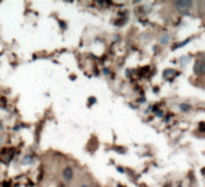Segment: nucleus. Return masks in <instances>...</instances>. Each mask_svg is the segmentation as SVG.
Instances as JSON below:
<instances>
[{
  "label": "nucleus",
  "mask_w": 205,
  "mask_h": 187,
  "mask_svg": "<svg viewBox=\"0 0 205 187\" xmlns=\"http://www.w3.org/2000/svg\"><path fill=\"white\" fill-rule=\"evenodd\" d=\"M169 40H170V37H169L168 35H164L163 37L161 39V43H162V44H165V43L169 42Z\"/></svg>",
  "instance_id": "nucleus-5"
},
{
  "label": "nucleus",
  "mask_w": 205,
  "mask_h": 187,
  "mask_svg": "<svg viewBox=\"0 0 205 187\" xmlns=\"http://www.w3.org/2000/svg\"><path fill=\"white\" fill-rule=\"evenodd\" d=\"M199 129H200V131H203V129H204V122H202V124H200Z\"/></svg>",
  "instance_id": "nucleus-6"
},
{
  "label": "nucleus",
  "mask_w": 205,
  "mask_h": 187,
  "mask_svg": "<svg viewBox=\"0 0 205 187\" xmlns=\"http://www.w3.org/2000/svg\"><path fill=\"white\" fill-rule=\"evenodd\" d=\"M82 187H88V186H86V185H83V186H82Z\"/></svg>",
  "instance_id": "nucleus-8"
},
{
  "label": "nucleus",
  "mask_w": 205,
  "mask_h": 187,
  "mask_svg": "<svg viewBox=\"0 0 205 187\" xmlns=\"http://www.w3.org/2000/svg\"><path fill=\"white\" fill-rule=\"evenodd\" d=\"M194 73L198 76H203L204 74V61L203 60H197L194 64Z\"/></svg>",
  "instance_id": "nucleus-2"
},
{
  "label": "nucleus",
  "mask_w": 205,
  "mask_h": 187,
  "mask_svg": "<svg viewBox=\"0 0 205 187\" xmlns=\"http://www.w3.org/2000/svg\"><path fill=\"white\" fill-rule=\"evenodd\" d=\"M174 6L180 13H188L192 7V1L190 0H180V1H175Z\"/></svg>",
  "instance_id": "nucleus-1"
},
{
  "label": "nucleus",
  "mask_w": 205,
  "mask_h": 187,
  "mask_svg": "<svg viewBox=\"0 0 205 187\" xmlns=\"http://www.w3.org/2000/svg\"><path fill=\"white\" fill-rule=\"evenodd\" d=\"M1 140H2V139H1V137H0V144H1Z\"/></svg>",
  "instance_id": "nucleus-7"
},
{
  "label": "nucleus",
  "mask_w": 205,
  "mask_h": 187,
  "mask_svg": "<svg viewBox=\"0 0 205 187\" xmlns=\"http://www.w3.org/2000/svg\"><path fill=\"white\" fill-rule=\"evenodd\" d=\"M191 107H190V104H185V103H182V104H180V109L182 110V112H186V110H188Z\"/></svg>",
  "instance_id": "nucleus-4"
},
{
  "label": "nucleus",
  "mask_w": 205,
  "mask_h": 187,
  "mask_svg": "<svg viewBox=\"0 0 205 187\" xmlns=\"http://www.w3.org/2000/svg\"><path fill=\"white\" fill-rule=\"evenodd\" d=\"M63 178L65 179V181H71L73 179V169L71 167H66L64 170H63Z\"/></svg>",
  "instance_id": "nucleus-3"
}]
</instances>
